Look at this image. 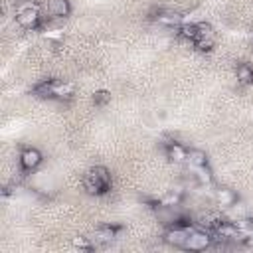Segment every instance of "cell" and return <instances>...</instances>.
<instances>
[{"instance_id":"6da1fadb","label":"cell","mask_w":253,"mask_h":253,"mask_svg":"<svg viewBox=\"0 0 253 253\" xmlns=\"http://www.w3.org/2000/svg\"><path fill=\"white\" fill-rule=\"evenodd\" d=\"M83 188L91 196H101L107 194L111 188V172L105 166H93L87 170L83 176Z\"/></svg>"},{"instance_id":"7a4b0ae2","label":"cell","mask_w":253,"mask_h":253,"mask_svg":"<svg viewBox=\"0 0 253 253\" xmlns=\"http://www.w3.org/2000/svg\"><path fill=\"white\" fill-rule=\"evenodd\" d=\"M211 245H213V233L210 229H204L200 225H194L190 229V235L186 239L184 249H188V251H204V249H208Z\"/></svg>"},{"instance_id":"3957f363","label":"cell","mask_w":253,"mask_h":253,"mask_svg":"<svg viewBox=\"0 0 253 253\" xmlns=\"http://www.w3.org/2000/svg\"><path fill=\"white\" fill-rule=\"evenodd\" d=\"M192 227H194V225H178V223H172V225H168V231H166V235H164V241H166L168 245H172V247L184 249L186 239H188Z\"/></svg>"},{"instance_id":"277c9868","label":"cell","mask_w":253,"mask_h":253,"mask_svg":"<svg viewBox=\"0 0 253 253\" xmlns=\"http://www.w3.org/2000/svg\"><path fill=\"white\" fill-rule=\"evenodd\" d=\"M42 152L38 150V148H34V146H28V148H24L22 152H20V166H22V170H26V172H32V170H36L40 164H42Z\"/></svg>"},{"instance_id":"5b68a950","label":"cell","mask_w":253,"mask_h":253,"mask_svg":"<svg viewBox=\"0 0 253 253\" xmlns=\"http://www.w3.org/2000/svg\"><path fill=\"white\" fill-rule=\"evenodd\" d=\"M121 229H123L121 225H103V227H99V229H95V231L91 233V241H93V245L111 243V241L117 237V233H119Z\"/></svg>"},{"instance_id":"8992f818","label":"cell","mask_w":253,"mask_h":253,"mask_svg":"<svg viewBox=\"0 0 253 253\" xmlns=\"http://www.w3.org/2000/svg\"><path fill=\"white\" fill-rule=\"evenodd\" d=\"M154 20L162 26H168V28H180L184 24V16L180 12H174V10H158V14L154 16Z\"/></svg>"},{"instance_id":"52a82bcc","label":"cell","mask_w":253,"mask_h":253,"mask_svg":"<svg viewBox=\"0 0 253 253\" xmlns=\"http://www.w3.org/2000/svg\"><path fill=\"white\" fill-rule=\"evenodd\" d=\"M164 152H166V158L172 160L174 164L186 162V158H188V150H186L180 142H176V140L166 142V144H164Z\"/></svg>"},{"instance_id":"ba28073f","label":"cell","mask_w":253,"mask_h":253,"mask_svg":"<svg viewBox=\"0 0 253 253\" xmlns=\"http://www.w3.org/2000/svg\"><path fill=\"white\" fill-rule=\"evenodd\" d=\"M45 10L53 18H65L71 12V4H69V0H47Z\"/></svg>"},{"instance_id":"9c48e42d","label":"cell","mask_w":253,"mask_h":253,"mask_svg":"<svg viewBox=\"0 0 253 253\" xmlns=\"http://www.w3.org/2000/svg\"><path fill=\"white\" fill-rule=\"evenodd\" d=\"M215 202L221 208H233L237 204V194L229 188H219V190H215Z\"/></svg>"},{"instance_id":"30bf717a","label":"cell","mask_w":253,"mask_h":253,"mask_svg":"<svg viewBox=\"0 0 253 253\" xmlns=\"http://www.w3.org/2000/svg\"><path fill=\"white\" fill-rule=\"evenodd\" d=\"M186 162L190 164V168L206 166V164H208V156H206V152L200 150V148H190V150H188V158H186Z\"/></svg>"},{"instance_id":"8fae6325","label":"cell","mask_w":253,"mask_h":253,"mask_svg":"<svg viewBox=\"0 0 253 253\" xmlns=\"http://www.w3.org/2000/svg\"><path fill=\"white\" fill-rule=\"evenodd\" d=\"M180 204H182V190H170L158 200V206H166V208H178Z\"/></svg>"},{"instance_id":"7c38bea8","label":"cell","mask_w":253,"mask_h":253,"mask_svg":"<svg viewBox=\"0 0 253 253\" xmlns=\"http://www.w3.org/2000/svg\"><path fill=\"white\" fill-rule=\"evenodd\" d=\"M192 170H194V180H196V184H200V186H210V184H211L213 176H211V170L208 168V164H206V166L192 168Z\"/></svg>"},{"instance_id":"4fadbf2b","label":"cell","mask_w":253,"mask_h":253,"mask_svg":"<svg viewBox=\"0 0 253 253\" xmlns=\"http://www.w3.org/2000/svg\"><path fill=\"white\" fill-rule=\"evenodd\" d=\"M235 75H237V81H239L241 85H253V67H249L247 63L237 65Z\"/></svg>"},{"instance_id":"5bb4252c","label":"cell","mask_w":253,"mask_h":253,"mask_svg":"<svg viewBox=\"0 0 253 253\" xmlns=\"http://www.w3.org/2000/svg\"><path fill=\"white\" fill-rule=\"evenodd\" d=\"M109 101H111V93H109V91L99 89V91L93 93V103H95L97 107H103V105H107Z\"/></svg>"}]
</instances>
